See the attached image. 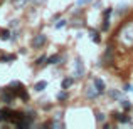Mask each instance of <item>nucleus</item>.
Returning a JSON list of instances; mask_svg holds the SVG:
<instances>
[{
  "label": "nucleus",
  "mask_w": 133,
  "mask_h": 129,
  "mask_svg": "<svg viewBox=\"0 0 133 129\" xmlns=\"http://www.w3.org/2000/svg\"><path fill=\"white\" fill-rule=\"evenodd\" d=\"M45 44H47V37L44 34H37L32 39V49H42Z\"/></svg>",
  "instance_id": "20e7f679"
},
{
  "label": "nucleus",
  "mask_w": 133,
  "mask_h": 129,
  "mask_svg": "<svg viewBox=\"0 0 133 129\" xmlns=\"http://www.w3.org/2000/svg\"><path fill=\"white\" fill-rule=\"evenodd\" d=\"M94 116H96L98 123H103V121H104V114H103V112H99V111H96V112H94Z\"/></svg>",
  "instance_id": "393cba45"
},
{
  "label": "nucleus",
  "mask_w": 133,
  "mask_h": 129,
  "mask_svg": "<svg viewBox=\"0 0 133 129\" xmlns=\"http://www.w3.org/2000/svg\"><path fill=\"white\" fill-rule=\"evenodd\" d=\"M32 2H34V3H44L45 0H32Z\"/></svg>",
  "instance_id": "c756f323"
},
{
  "label": "nucleus",
  "mask_w": 133,
  "mask_h": 129,
  "mask_svg": "<svg viewBox=\"0 0 133 129\" xmlns=\"http://www.w3.org/2000/svg\"><path fill=\"white\" fill-rule=\"evenodd\" d=\"M10 30L9 29H0V39L2 40H10Z\"/></svg>",
  "instance_id": "2eb2a0df"
},
{
  "label": "nucleus",
  "mask_w": 133,
  "mask_h": 129,
  "mask_svg": "<svg viewBox=\"0 0 133 129\" xmlns=\"http://www.w3.org/2000/svg\"><path fill=\"white\" fill-rule=\"evenodd\" d=\"M45 60H47V57H45V55H41V57L36 60V65H45V64H47Z\"/></svg>",
  "instance_id": "5701e85b"
},
{
  "label": "nucleus",
  "mask_w": 133,
  "mask_h": 129,
  "mask_svg": "<svg viewBox=\"0 0 133 129\" xmlns=\"http://www.w3.org/2000/svg\"><path fill=\"white\" fill-rule=\"evenodd\" d=\"M0 60L2 62H12V60H15V55L14 54H3V55H0Z\"/></svg>",
  "instance_id": "f3484780"
},
{
  "label": "nucleus",
  "mask_w": 133,
  "mask_h": 129,
  "mask_svg": "<svg viewBox=\"0 0 133 129\" xmlns=\"http://www.w3.org/2000/svg\"><path fill=\"white\" fill-rule=\"evenodd\" d=\"M99 96H101V92L96 89L94 84L86 87V97H88V99H96V97H99Z\"/></svg>",
  "instance_id": "0eeeda50"
},
{
  "label": "nucleus",
  "mask_w": 133,
  "mask_h": 129,
  "mask_svg": "<svg viewBox=\"0 0 133 129\" xmlns=\"http://www.w3.org/2000/svg\"><path fill=\"white\" fill-rule=\"evenodd\" d=\"M64 25H68V20L61 19V20H59V22H57V24H56V25H54V29H62V27H64Z\"/></svg>",
  "instance_id": "b1692460"
},
{
  "label": "nucleus",
  "mask_w": 133,
  "mask_h": 129,
  "mask_svg": "<svg viewBox=\"0 0 133 129\" xmlns=\"http://www.w3.org/2000/svg\"><path fill=\"white\" fill-rule=\"evenodd\" d=\"M12 3H14V7H17V9H22V7L27 3V0H12Z\"/></svg>",
  "instance_id": "aec40b11"
},
{
  "label": "nucleus",
  "mask_w": 133,
  "mask_h": 129,
  "mask_svg": "<svg viewBox=\"0 0 133 129\" xmlns=\"http://www.w3.org/2000/svg\"><path fill=\"white\" fill-rule=\"evenodd\" d=\"M9 27H10V29H14V27H19V20H12V22L9 24Z\"/></svg>",
  "instance_id": "cd10ccee"
},
{
  "label": "nucleus",
  "mask_w": 133,
  "mask_h": 129,
  "mask_svg": "<svg viewBox=\"0 0 133 129\" xmlns=\"http://www.w3.org/2000/svg\"><path fill=\"white\" fill-rule=\"evenodd\" d=\"M93 84L96 86V89L99 90L101 94H103V92H104V89H106V87H104V82L101 81V79H93Z\"/></svg>",
  "instance_id": "4468645a"
},
{
  "label": "nucleus",
  "mask_w": 133,
  "mask_h": 129,
  "mask_svg": "<svg viewBox=\"0 0 133 129\" xmlns=\"http://www.w3.org/2000/svg\"><path fill=\"white\" fill-rule=\"evenodd\" d=\"M45 127H64V124L61 123V121H49V123H45Z\"/></svg>",
  "instance_id": "dca6fc26"
},
{
  "label": "nucleus",
  "mask_w": 133,
  "mask_h": 129,
  "mask_svg": "<svg viewBox=\"0 0 133 129\" xmlns=\"http://www.w3.org/2000/svg\"><path fill=\"white\" fill-rule=\"evenodd\" d=\"M120 104H121V107H123V111H130L131 109L130 101H120Z\"/></svg>",
  "instance_id": "4be33fe9"
},
{
  "label": "nucleus",
  "mask_w": 133,
  "mask_h": 129,
  "mask_svg": "<svg viewBox=\"0 0 133 129\" xmlns=\"http://www.w3.org/2000/svg\"><path fill=\"white\" fill-rule=\"evenodd\" d=\"M101 60L111 64V60H113V50H111V47H108V50L104 52V55H103V59H101Z\"/></svg>",
  "instance_id": "ddd939ff"
},
{
  "label": "nucleus",
  "mask_w": 133,
  "mask_h": 129,
  "mask_svg": "<svg viewBox=\"0 0 133 129\" xmlns=\"http://www.w3.org/2000/svg\"><path fill=\"white\" fill-rule=\"evenodd\" d=\"M123 90H127V92H128V90H131V87H130V86H128V84H127V86H125V87H123Z\"/></svg>",
  "instance_id": "c85d7f7f"
},
{
  "label": "nucleus",
  "mask_w": 133,
  "mask_h": 129,
  "mask_svg": "<svg viewBox=\"0 0 133 129\" xmlns=\"http://www.w3.org/2000/svg\"><path fill=\"white\" fill-rule=\"evenodd\" d=\"M61 62H62V55H61V54H56V55H52V57L47 59V64H51V65L61 64Z\"/></svg>",
  "instance_id": "9d476101"
},
{
  "label": "nucleus",
  "mask_w": 133,
  "mask_h": 129,
  "mask_svg": "<svg viewBox=\"0 0 133 129\" xmlns=\"http://www.w3.org/2000/svg\"><path fill=\"white\" fill-rule=\"evenodd\" d=\"M111 13H113V9H111V7H108V9L103 10V25H101V30H104V32L110 29V17H111Z\"/></svg>",
  "instance_id": "39448f33"
},
{
  "label": "nucleus",
  "mask_w": 133,
  "mask_h": 129,
  "mask_svg": "<svg viewBox=\"0 0 133 129\" xmlns=\"http://www.w3.org/2000/svg\"><path fill=\"white\" fill-rule=\"evenodd\" d=\"M128 9H130V7H128L127 3H120V5H118V9H116V15L118 17H123L125 13L128 12Z\"/></svg>",
  "instance_id": "9b49d317"
},
{
  "label": "nucleus",
  "mask_w": 133,
  "mask_h": 129,
  "mask_svg": "<svg viewBox=\"0 0 133 129\" xmlns=\"http://www.w3.org/2000/svg\"><path fill=\"white\" fill-rule=\"evenodd\" d=\"M113 117L118 121V123H121V124H130L131 123V119L127 116V114H121V112H113Z\"/></svg>",
  "instance_id": "6e6552de"
},
{
  "label": "nucleus",
  "mask_w": 133,
  "mask_h": 129,
  "mask_svg": "<svg viewBox=\"0 0 133 129\" xmlns=\"http://www.w3.org/2000/svg\"><path fill=\"white\" fill-rule=\"evenodd\" d=\"M84 62L81 57H76L74 60V79H83L84 77Z\"/></svg>",
  "instance_id": "f03ea898"
},
{
  "label": "nucleus",
  "mask_w": 133,
  "mask_h": 129,
  "mask_svg": "<svg viewBox=\"0 0 133 129\" xmlns=\"http://www.w3.org/2000/svg\"><path fill=\"white\" fill-rule=\"evenodd\" d=\"M15 97L17 96H15V92L10 89V86L5 87V89H2V92H0V99H2V102H5V104L14 102V99H15Z\"/></svg>",
  "instance_id": "7ed1b4c3"
},
{
  "label": "nucleus",
  "mask_w": 133,
  "mask_h": 129,
  "mask_svg": "<svg viewBox=\"0 0 133 129\" xmlns=\"http://www.w3.org/2000/svg\"><path fill=\"white\" fill-rule=\"evenodd\" d=\"M88 3H91V0H78L76 5L78 7H84V5H88Z\"/></svg>",
  "instance_id": "bb28decb"
},
{
  "label": "nucleus",
  "mask_w": 133,
  "mask_h": 129,
  "mask_svg": "<svg viewBox=\"0 0 133 129\" xmlns=\"http://www.w3.org/2000/svg\"><path fill=\"white\" fill-rule=\"evenodd\" d=\"M45 87H47V82H45V81H41V82H37V84L34 86V89H36L37 92H42Z\"/></svg>",
  "instance_id": "a211bd4d"
},
{
  "label": "nucleus",
  "mask_w": 133,
  "mask_h": 129,
  "mask_svg": "<svg viewBox=\"0 0 133 129\" xmlns=\"http://www.w3.org/2000/svg\"><path fill=\"white\" fill-rule=\"evenodd\" d=\"M14 114H15V111L9 109V107H3V109H0V121H3V123H12Z\"/></svg>",
  "instance_id": "423d86ee"
},
{
  "label": "nucleus",
  "mask_w": 133,
  "mask_h": 129,
  "mask_svg": "<svg viewBox=\"0 0 133 129\" xmlns=\"http://www.w3.org/2000/svg\"><path fill=\"white\" fill-rule=\"evenodd\" d=\"M72 82H74V77H66V79H62V82H61V89H66V90H68L69 87L72 86Z\"/></svg>",
  "instance_id": "f8f14e48"
},
{
  "label": "nucleus",
  "mask_w": 133,
  "mask_h": 129,
  "mask_svg": "<svg viewBox=\"0 0 133 129\" xmlns=\"http://www.w3.org/2000/svg\"><path fill=\"white\" fill-rule=\"evenodd\" d=\"M116 39L123 47H127V49L133 47V20L131 22H127L120 30H118Z\"/></svg>",
  "instance_id": "f257e3e1"
},
{
  "label": "nucleus",
  "mask_w": 133,
  "mask_h": 129,
  "mask_svg": "<svg viewBox=\"0 0 133 129\" xmlns=\"http://www.w3.org/2000/svg\"><path fill=\"white\" fill-rule=\"evenodd\" d=\"M68 97H69V94H68V90H66V89H62L61 92L57 94V99L59 101H68Z\"/></svg>",
  "instance_id": "6ab92c4d"
},
{
  "label": "nucleus",
  "mask_w": 133,
  "mask_h": 129,
  "mask_svg": "<svg viewBox=\"0 0 133 129\" xmlns=\"http://www.w3.org/2000/svg\"><path fill=\"white\" fill-rule=\"evenodd\" d=\"M108 96H110L111 99H120L121 101V94L118 92V90H110V92H108Z\"/></svg>",
  "instance_id": "412c9836"
},
{
  "label": "nucleus",
  "mask_w": 133,
  "mask_h": 129,
  "mask_svg": "<svg viewBox=\"0 0 133 129\" xmlns=\"http://www.w3.org/2000/svg\"><path fill=\"white\" fill-rule=\"evenodd\" d=\"M71 25L72 27H83V25H84V22H83V20H79V19H74Z\"/></svg>",
  "instance_id": "a878e982"
},
{
  "label": "nucleus",
  "mask_w": 133,
  "mask_h": 129,
  "mask_svg": "<svg viewBox=\"0 0 133 129\" xmlns=\"http://www.w3.org/2000/svg\"><path fill=\"white\" fill-rule=\"evenodd\" d=\"M89 39L93 40L94 44H99L101 42V37H99V32L96 29H89Z\"/></svg>",
  "instance_id": "1a4fd4ad"
}]
</instances>
